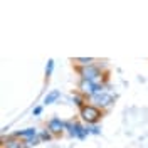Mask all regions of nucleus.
<instances>
[{
    "instance_id": "obj_2",
    "label": "nucleus",
    "mask_w": 148,
    "mask_h": 148,
    "mask_svg": "<svg viewBox=\"0 0 148 148\" xmlns=\"http://www.w3.org/2000/svg\"><path fill=\"white\" fill-rule=\"evenodd\" d=\"M77 73L81 76L83 81H98L99 77H103L101 74V67L96 64H91V66H86V67H79Z\"/></svg>"
},
{
    "instance_id": "obj_10",
    "label": "nucleus",
    "mask_w": 148,
    "mask_h": 148,
    "mask_svg": "<svg viewBox=\"0 0 148 148\" xmlns=\"http://www.w3.org/2000/svg\"><path fill=\"white\" fill-rule=\"evenodd\" d=\"M86 135H101V128L98 125H86Z\"/></svg>"
},
{
    "instance_id": "obj_6",
    "label": "nucleus",
    "mask_w": 148,
    "mask_h": 148,
    "mask_svg": "<svg viewBox=\"0 0 148 148\" xmlns=\"http://www.w3.org/2000/svg\"><path fill=\"white\" fill-rule=\"evenodd\" d=\"M37 135H39V131L36 128H25V130H20V131H15L12 136L18 140H30L34 136H37Z\"/></svg>"
},
{
    "instance_id": "obj_8",
    "label": "nucleus",
    "mask_w": 148,
    "mask_h": 148,
    "mask_svg": "<svg viewBox=\"0 0 148 148\" xmlns=\"http://www.w3.org/2000/svg\"><path fill=\"white\" fill-rule=\"evenodd\" d=\"M59 98H61V91H59V89H52V91H49L46 96H44V104H46V106L54 104V103H57Z\"/></svg>"
},
{
    "instance_id": "obj_12",
    "label": "nucleus",
    "mask_w": 148,
    "mask_h": 148,
    "mask_svg": "<svg viewBox=\"0 0 148 148\" xmlns=\"http://www.w3.org/2000/svg\"><path fill=\"white\" fill-rule=\"evenodd\" d=\"M54 59H49L46 64V77H51L52 76V73H54Z\"/></svg>"
},
{
    "instance_id": "obj_11",
    "label": "nucleus",
    "mask_w": 148,
    "mask_h": 148,
    "mask_svg": "<svg viewBox=\"0 0 148 148\" xmlns=\"http://www.w3.org/2000/svg\"><path fill=\"white\" fill-rule=\"evenodd\" d=\"M39 136H40V140H42V143H44V141H51V140L54 138V135H52L49 130H42V131L39 133Z\"/></svg>"
},
{
    "instance_id": "obj_9",
    "label": "nucleus",
    "mask_w": 148,
    "mask_h": 148,
    "mask_svg": "<svg viewBox=\"0 0 148 148\" xmlns=\"http://www.w3.org/2000/svg\"><path fill=\"white\" fill-rule=\"evenodd\" d=\"M74 61L79 64V67H86V66L94 64V59H92V57H76Z\"/></svg>"
},
{
    "instance_id": "obj_5",
    "label": "nucleus",
    "mask_w": 148,
    "mask_h": 148,
    "mask_svg": "<svg viewBox=\"0 0 148 148\" xmlns=\"http://www.w3.org/2000/svg\"><path fill=\"white\" fill-rule=\"evenodd\" d=\"M47 130L54 135V136H59L61 133H62V130H66V121H62L61 118H51V120L47 121Z\"/></svg>"
},
{
    "instance_id": "obj_14",
    "label": "nucleus",
    "mask_w": 148,
    "mask_h": 148,
    "mask_svg": "<svg viewBox=\"0 0 148 148\" xmlns=\"http://www.w3.org/2000/svg\"><path fill=\"white\" fill-rule=\"evenodd\" d=\"M42 111H44L42 106H36V108L32 110V114H34V116H39V114H42Z\"/></svg>"
},
{
    "instance_id": "obj_13",
    "label": "nucleus",
    "mask_w": 148,
    "mask_h": 148,
    "mask_svg": "<svg viewBox=\"0 0 148 148\" xmlns=\"http://www.w3.org/2000/svg\"><path fill=\"white\" fill-rule=\"evenodd\" d=\"M73 103L76 106H79V110H81L83 106H86V104H84V96H81V94H73Z\"/></svg>"
},
{
    "instance_id": "obj_7",
    "label": "nucleus",
    "mask_w": 148,
    "mask_h": 148,
    "mask_svg": "<svg viewBox=\"0 0 148 148\" xmlns=\"http://www.w3.org/2000/svg\"><path fill=\"white\" fill-rule=\"evenodd\" d=\"M2 148H25L24 147V141L18 138H7L5 136H2Z\"/></svg>"
},
{
    "instance_id": "obj_3",
    "label": "nucleus",
    "mask_w": 148,
    "mask_h": 148,
    "mask_svg": "<svg viewBox=\"0 0 148 148\" xmlns=\"http://www.w3.org/2000/svg\"><path fill=\"white\" fill-rule=\"evenodd\" d=\"M66 130L69 131V136H71V138L84 140L88 136V135H86V126H83L79 121H74V120L66 121Z\"/></svg>"
},
{
    "instance_id": "obj_4",
    "label": "nucleus",
    "mask_w": 148,
    "mask_h": 148,
    "mask_svg": "<svg viewBox=\"0 0 148 148\" xmlns=\"http://www.w3.org/2000/svg\"><path fill=\"white\" fill-rule=\"evenodd\" d=\"M91 99L94 101V106H98L99 110H106V108H110L111 104L114 103V98L111 96L110 92H98V94L92 96Z\"/></svg>"
},
{
    "instance_id": "obj_1",
    "label": "nucleus",
    "mask_w": 148,
    "mask_h": 148,
    "mask_svg": "<svg viewBox=\"0 0 148 148\" xmlns=\"http://www.w3.org/2000/svg\"><path fill=\"white\" fill-rule=\"evenodd\" d=\"M79 116H81V120H83L84 123H88V125H96V123L103 118V113L98 106H94V104H86V106H83V108L79 110Z\"/></svg>"
}]
</instances>
